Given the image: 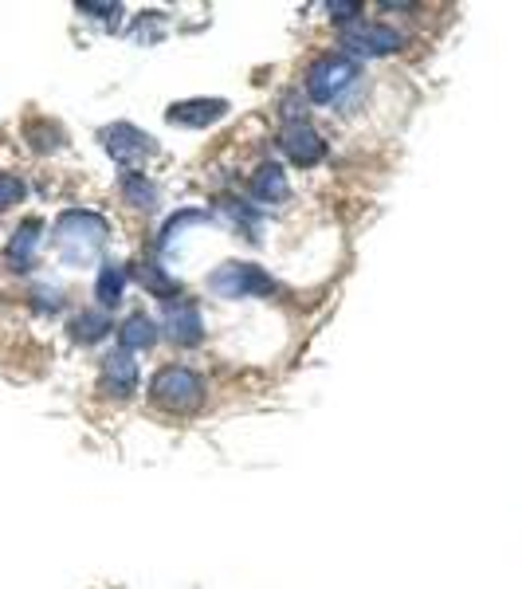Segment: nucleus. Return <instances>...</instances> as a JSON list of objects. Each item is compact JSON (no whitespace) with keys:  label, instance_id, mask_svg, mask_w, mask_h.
Returning <instances> with one entry per match:
<instances>
[{"label":"nucleus","instance_id":"obj_5","mask_svg":"<svg viewBox=\"0 0 522 589\" xmlns=\"http://www.w3.org/2000/svg\"><path fill=\"white\" fill-rule=\"evenodd\" d=\"M404 44V36L389 24H377V20H350L342 28V48H350L354 56H393Z\"/></svg>","mask_w":522,"mask_h":589},{"label":"nucleus","instance_id":"obj_9","mask_svg":"<svg viewBox=\"0 0 522 589\" xmlns=\"http://www.w3.org/2000/svg\"><path fill=\"white\" fill-rule=\"evenodd\" d=\"M166 334L178 346H197L205 338V318H201V306L193 299L181 294L178 303H169L166 311Z\"/></svg>","mask_w":522,"mask_h":589},{"label":"nucleus","instance_id":"obj_16","mask_svg":"<svg viewBox=\"0 0 522 589\" xmlns=\"http://www.w3.org/2000/svg\"><path fill=\"white\" fill-rule=\"evenodd\" d=\"M122 196H126V205L142 208V213H154L158 208V189L149 185L146 173H122Z\"/></svg>","mask_w":522,"mask_h":589},{"label":"nucleus","instance_id":"obj_11","mask_svg":"<svg viewBox=\"0 0 522 589\" xmlns=\"http://www.w3.org/2000/svg\"><path fill=\"white\" fill-rule=\"evenodd\" d=\"M102 389L114 397H130L138 389V362L130 350H114L102 358Z\"/></svg>","mask_w":522,"mask_h":589},{"label":"nucleus","instance_id":"obj_19","mask_svg":"<svg viewBox=\"0 0 522 589\" xmlns=\"http://www.w3.org/2000/svg\"><path fill=\"white\" fill-rule=\"evenodd\" d=\"M24 181L21 177H12V173H0V213H9L12 205H21L24 201Z\"/></svg>","mask_w":522,"mask_h":589},{"label":"nucleus","instance_id":"obj_3","mask_svg":"<svg viewBox=\"0 0 522 589\" xmlns=\"http://www.w3.org/2000/svg\"><path fill=\"white\" fill-rule=\"evenodd\" d=\"M205 287L217 299H259V294H276V279L259 264H224L208 275Z\"/></svg>","mask_w":522,"mask_h":589},{"label":"nucleus","instance_id":"obj_18","mask_svg":"<svg viewBox=\"0 0 522 589\" xmlns=\"http://www.w3.org/2000/svg\"><path fill=\"white\" fill-rule=\"evenodd\" d=\"M28 137H32V146L40 149V154H48V149H60L63 146V134L51 122H32L28 127Z\"/></svg>","mask_w":522,"mask_h":589},{"label":"nucleus","instance_id":"obj_14","mask_svg":"<svg viewBox=\"0 0 522 589\" xmlns=\"http://www.w3.org/2000/svg\"><path fill=\"white\" fill-rule=\"evenodd\" d=\"M119 342H122V350H130V353L149 350V346L158 342V323H154L149 314H130L119 330Z\"/></svg>","mask_w":522,"mask_h":589},{"label":"nucleus","instance_id":"obj_21","mask_svg":"<svg viewBox=\"0 0 522 589\" xmlns=\"http://www.w3.org/2000/svg\"><path fill=\"white\" fill-rule=\"evenodd\" d=\"M357 12H362V4H330V16L338 24H350V16H357Z\"/></svg>","mask_w":522,"mask_h":589},{"label":"nucleus","instance_id":"obj_7","mask_svg":"<svg viewBox=\"0 0 522 589\" xmlns=\"http://www.w3.org/2000/svg\"><path fill=\"white\" fill-rule=\"evenodd\" d=\"M279 146H283V154L291 157L295 166H318V161L326 157L323 134H318L315 127H306V122H291V127H283Z\"/></svg>","mask_w":522,"mask_h":589},{"label":"nucleus","instance_id":"obj_1","mask_svg":"<svg viewBox=\"0 0 522 589\" xmlns=\"http://www.w3.org/2000/svg\"><path fill=\"white\" fill-rule=\"evenodd\" d=\"M110 225L102 220L99 213H90V208H68V213L56 220V248L68 264H87L99 255V248L107 244Z\"/></svg>","mask_w":522,"mask_h":589},{"label":"nucleus","instance_id":"obj_13","mask_svg":"<svg viewBox=\"0 0 522 589\" xmlns=\"http://www.w3.org/2000/svg\"><path fill=\"white\" fill-rule=\"evenodd\" d=\"M126 267L122 264H102L99 267V279H95V299H99L102 311L122 303V294H126Z\"/></svg>","mask_w":522,"mask_h":589},{"label":"nucleus","instance_id":"obj_20","mask_svg":"<svg viewBox=\"0 0 522 589\" xmlns=\"http://www.w3.org/2000/svg\"><path fill=\"white\" fill-rule=\"evenodd\" d=\"M80 12H90V16L102 20V24H119V16H122L119 4H80Z\"/></svg>","mask_w":522,"mask_h":589},{"label":"nucleus","instance_id":"obj_17","mask_svg":"<svg viewBox=\"0 0 522 589\" xmlns=\"http://www.w3.org/2000/svg\"><path fill=\"white\" fill-rule=\"evenodd\" d=\"M138 279H142V287L154 291L158 299H181V284L173 275H166V267L154 264V260H146V264L138 267Z\"/></svg>","mask_w":522,"mask_h":589},{"label":"nucleus","instance_id":"obj_15","mask_svg":"<svg viewBox=\"0 0 522 589\" xmlns=\"http://www.w3.org/2000/svg\"><path fill=\"white\" fill-rule=\"evenodd\" d=\"M107 330H114L107 311H83V314H75V318H71V338H75V342H83V346L102 342V338H107Z\"/></svg>","mask_w":522,"mask_h":589},{"label":"nucleus","instance_id":"obj_4","mask_svg":"<svg viewBox=\"0 0 522 589\" xmlns=\"http://www.w3.org/2000/svg\"><path fill=\"white\" fill-rule=\"evenodd\" d=\"M357 79V59L342 56V51H330V56L315 59L311 71H306V95L315 103H335L345 87H354Z\"/></svg>","mask_w":522,"mask_h":589},{"label":"nucleus","instance_id":"obj_8","mask_svg":"<svg viewBox=\"0 0 522 589\" xmlns=\"http://www.w3.org/2000/svg\"><path fill=\"white\" fill-rule=\"evenodd\" d=\"M228 115V103L224 98H185V103H173L166 110V118L173 127H185V130H205L213 122Z\"/></svg>","mask_w":522,"mask_h":589},{"label":"nucleus","instance_id":"obj_2","mask_svg":"<svg viewBox=\"0 0 522 589\" xmlns=\"http://www.w3.org/2000/svg\"><path fill=\"white\" fill-rule=\"evenodd\" d=\"M149 401L166 412H193L205 401V382L197 370L189 365H166L158 370V377L149 382Z\"/></svg>","mask_w":522,"mask_h":589},{"label":"nucleus","instance_id":"obj_10","mask_svg":"<svg viewBox=\"0 0 522 589\" xmlns=\"http://www.w3.org/2000/svg\"><path fill=\"white\" fill-rule=\"evenodd\" d=\"M40 240H44V220H40V216H28V220L12 232L9 248H4V264H9L12 272H28V267L36 264Z\"/></svg>","mask_w":522,"mask_h":589},{"label":"nucleus","instance_id":"obj_12","mask_svg":"<svg viewBox=\"0 0 522 589\" xmlns=\"http://www.w3.org/2000/svg\"><path fill=\"white\" fill-rule=\"evenodd\" d=\"M252 196L256 201H264V205H279V201H287L291 196V185H287V173L279 166H259L256 173H252Z\"/></svg>","mask_w":522,"mask_h":589},{"label":"nucleus","instance_id":"obj_6","mask_svg":"<svg viewBox=\"0 0 522 589\" xmlns=\"http://www.w3.org/2000/svg\"><path fill=\"white\" fill-rule=\"evenodd\" d=\"M102 146H107V154L114 157V161H122V166H142L146 157L158 154V142H154L146 130L130 127V122H114V127L102 130Z\"/></svg>","mask_w":522,"mask_h":589}]
</instances>
